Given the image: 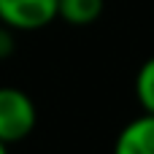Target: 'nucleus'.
Instances as JSON below:
<instances>
[{"label":"nucleus","mask_w":154,"mask_h":154,"mask_svg":"<svg viewBox=\"0 0 154 154\" xmlns=\"http://www.w3.org/2000/svg\"><path fill=\"white\" fill-rule=\"evenodd\" d=\"M35 103L16 87H0V141L16 143L35 130Z\"/></svg>","instance_id":"nucleus-1"},{"label":"nucleus","mask_w":154,"mask_h":154,"mask_svg":"<svg viewBox=\"0 0 154 154\" xmlns=\"http://www.w3.org/2000/svg\"><path fill=\"white\" fill-rule=\"evenodd\" d=\"M60 0H0V24L19 32H32L57 19Z\"/></svg>","instance_id":"nucleus-2"},{"label":"nucleus","mask_w":154,"mask_h":154,"mask_svg":"<svg viewBox=\"0 0 154 154\" xmlns=\"http://www.w3.org/2000/svg\"><path fill=\"white\" fill-rule=\"evenodd\" d=\"M114 154H154V116L141 114L116 135Z\"/></svg>","instance_id":"nucleus-3"},{"label":"nucleus","mask_w":154,"mask_h":154,"mask_svg":"<svg viewBox=\"0 0 154 154\" xmlns=\"http://www.w3.org/2000/svg\"><path fill=\"white\" fill-rule=\"evenodd\" d=\"M100 14H103V0H60L57 3V19L73 27H87L97 22Z\"/></svg>","instance_id":"nucleus-4"},{"label":"nucleus","mask_w":154,"mask_h":154,"mask_svg":"<svg viewBox=\"0 0 154 154\" xmlns=\"http://www.w3.org/2000/svg\"><path fill=\"white\" fill-rule=\"evenodd\" d=\"M135 97L143 108V114L154 116V57H149L135 76Z\"/></svg>","instance_id":"nucleus-5"},{"label":"nucleus","mask_w":154,"mask_h":154,"mask_svg":"<svg viewBox=\"0 0 154 154\" xmlns=\"http://www.w3.org/2000/svg\"><path fill=\"white\" fill-rule=\"evenodd\" d=\"M14 51V38H11V30L5 24H0V60L8 57Z\"/></svg>","instance_id":"nucleus-6"},{"label":"nucleus","mask_w":154,"mask_h":154,"mask_svg":"<svg viewBox=\"0 0 154 154\" xmlns=\"http://www.w3.org/2000/svg\"><path fill=\"white\" fill-rule=\"evenodd\" d=\"M0 154H8V143H3V141H0Z\"/></svg>","instance_id":"nucleus-7"}]
</instances>
